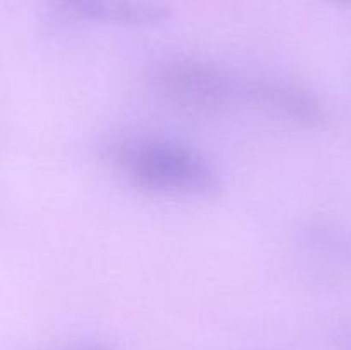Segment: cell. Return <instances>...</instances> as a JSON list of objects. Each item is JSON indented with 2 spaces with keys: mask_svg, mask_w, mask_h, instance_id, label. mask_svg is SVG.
<instances>
[{
  "mask_svg": "<svg viewBox=\"0 0 351 350\" xmlns=\"http://www.w3.org/2000/svg\"><path fill=\"white\" fill-rule=\"evenodd\" d=\"M105 158L127 175L130 184L147 192L211 196L221 189L213 165L195 150L177 143L112 144L106 148Z\"/></svg>",
  "mask_w": 351,
  "mask_h": 350,
  "instance_id": "6da1fadb",
  "label": "cell"
},
{
  "mask_svg": "<svg viewBox=\"0 0 351 350\" xmlns=\"http://www.w3.org/2000/svg\"><path fill=\"white\" fill-rule=\"evenodd\" d=\"M153 84L175 102L195 106L225 103L235 82L225 69L201 58H171L158 65Z\"/></svg>",
  "mask_w": 351,
  "mask_h": 350,
  "instance_id": "7a4b0ae2",
  "label": "cell"
},
{
  "mask_svg": "<svg viewBox=\"0 0 351 350\" xmlns=\"http://www.w3.org/2000/svg\"><path fill=\"white\" fill-rule=\"evenodd\" d=\"M243 95L254 105L300 126H322L328 110L322 100L304 86L285 81L256 79L247 82Z\"/></svg>",
  "mask_w": 351,
  "mask_h": 350,
  "instance_id": "3957f363",
  "label": "cell"
},
{
  "mask_svg": "<svg viewBox=\"0 0 351 350\" xmlns=\"http://www.w3.org/2000/svg\"><path fill=\"white\" fill-rule=\"evenodd\" d=\"M64 14L79 19L120 26H156L170 19L171 10L153 0H50Z\"/></svg>",
  "mask_w": 351,
  "mask_h": 350,
  "instance_id": "277c9868",
  "label": "cell"
},
{
  "mask_svg": "<svg viewBox=\"0 0 351 350\" xmlns=\"http://www.w3.org/2000/svg\"><path fill=\"white\" fill-rule=\"evenodd\" d=\"M77 350H106V349H103V347L99 345H89V347H81V349Z\"/></svg>",
  "mask_w": 351,
  "mask_h": 350,
  "instance_id": "5b68a950",
  "label": "cell"
},
{
  "mask_svg": "<svg viewBox=\"0 0 351 350\" xmlns=\"http://www.w3.org/2000/svg\"><path fill=\"white\" fill-rule=\"evenodd\" d=\"M331 2H338V3H351V0H331Z\"/></svg>",
  "mask_w": 351,
  "mask_h": 350,
  "instance_id": "8992f818",
  "label": "cell"
},
{
  "mask_svg": "<svg viewBox=\"0 0 351 350\" xmlns=\"http://www.w3.org/2000/svg\"><path fill=\"white\" fill-rule=\"evenodd\" d=\"M350 350H351V343H350Z\"/></svg>",
  "mask_w": 351,
  "mask_h": 350,
  "instance_id": "52a82bcc",
  "label": "cell"
}]
</instances>
